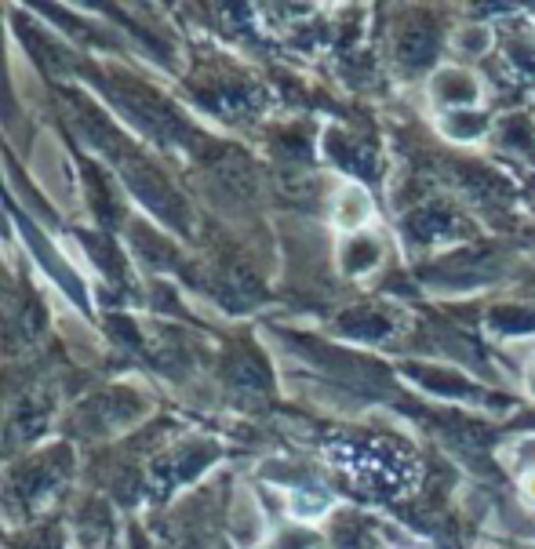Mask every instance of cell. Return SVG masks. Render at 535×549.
I'll use <instances>...</instances> for the list:
<instances>
[{
	"label": "cell",
	"instance_id": "6da1fadb",
	"mask_svg": "<svg viewBox=\"0 0 535 549\" xmlns=\"http://www.w3.org/2000/svg\"><path fill=\"white\" fill-rule=\"evenodd\" d=\"M525 495H528V499L535 502V473H532V477L525 480Z\"/></svg>",
	"mask_w": 535,
	"mask_h": 549
}]
</instances>
